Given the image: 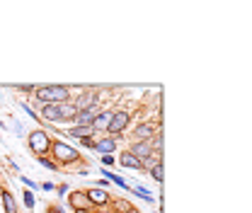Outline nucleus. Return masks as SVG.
Segmentation results:
<instances>
[{
    "label": "nucleus",
    "mask_w": 252,
    "mask_h": 213,
    "mask_svg": "<svg viewBox=\"0 0 252 213\" xmlns=\"http://www.w3.org/2000/svg\"><path fill=\"white\" fill-rule=\"evenodd\" d=\"M34 99L39 104H61L70 99V90L63 85H39L34 90Z\"/></svg>",
    "instance_id": "1"
},
{
    "label": "nucleus",
    "mask_w": 252,
    "mask_h": 213,
    "mask_svg": "<svg viewBox=\"0 0 252 213\" xmlns=\"http://www.w3.org/2000/svg\"><path fill=\"white\" fill-rule=\"evenodd\" d=\"M49 155H51V160L56 162V165H73V162H78V153H75V148H70L68 143L63 141H51V150H49Z\"/></svg>",
    "instance_id": "2"
},
{
    "label": "nucleus",
    "mask_w": 252,
    "mask_h": 213,
    "mask_svg": "<svg viewBox=\"0 0 252 213\" xmlns=\"http://www.w3.org/2000/svg\"><path fill=\"white\" fill-rule=\"evenodd\" d=\"M51 136L44 131V129H37V131H32L29 134V138H27V143H29V150L37 155V157H44L49 150H51Z\"/></svg>",
    "instance_id": "3"
},
{
    "label": "nucleus",
    "mask_w": 252,
    "mask_h": 213,
    "mask_svg": "<svg viewBox=\"0 0 252 213\" xmlns=\"http://www.w3.org/2000/svg\"><path fill=\"white\" fill-rule=\"evenodd\" d=\"M128 121H131V114H128V112H114L112 124H109V129H107V136H109V138L122 136L126 131V126H128Z\"/></svg>",
    "instance_id": "4"
},
{
    "label": "nucleus",
    "mask_w": 252,
    "mask_h": 213,
    "mask_svg": "<svg viewBox=\"0 0 252 213\" xmlns=\"http://www.w3.org/2000/svg\"><path fill=\"white\" fill-rule=\"evenodd\" d=\"M68 204L73 211H97L90 201H87V194L85 192H70L68 194Z\"/></svg>",
    "instance_id": "5"
},
{
    "label": "nucleus",
    "mask_w": 252,
    "mask_h": 213,
    "mask_svg": "<svg viewBox=\"0 0 252 213\" xmlns=\"http://www.w3.org/2000/svg\"><path fill=\"white\" fill-rule=\"evenodd\" d=\"M112 116H114V112H109V109L100 112V114L92 119V124H90L92 134H107V129H109V124H112Z\"/></svg>",
    "instance_id": "6"
},
{
    "label": "nucleus",
    "mask_w": 252,
    "mask_h": 213,
    "mask_svg": "<svg viewBox=\"0 0 252 213\" xmlns=\"http://www.w3.org/2000/svg\"><path fill=\"white\" fill-rule=\"evenodd\" d=\"M85 194H87V201H90L95 209H100V206H107V204L112 201L109 192H105V189H100V187H92V189H87Z\"/></svg>",
    "instance_id": "7"
},
{
    "label": "nucleus",
    "mask_w": 252,
    "mask_h": 213,
    "mask_svg": "<svg viewBox=\"0 0 252 213\" xmlns=\"http://www.w3.org/2000/svg\"><path fill=\"white\" fill-rule=\"evenodd\" d=\"M73 104H75V109H78V112H87L90 107H97V95L87 90V92L78 95V97L73 99Z\"/></svg>",
    "instance_id": "8"
},
{
    "label": "nucleus",
    "mask_w": 252,
    "mask_h": 213,
    "mask_svg": "<svg viewBox=\"0 0 252 213\" xmlns=\"http://www.w3.org/2000/svg\"><path fill=\"white\" fill-rule=\"evenodd\" d=\"M155 134H158V126L146 121V124H138V126L133 129V134H131V136H133V141H150Z\"/></svg>",
    "instance_id": "9"
},
{
    "label": "nucleus",
    "mask_w": 252,
    "mask_h": 213,
    "mask_svg": "<svg viewBox=\"0 0 252 213\" xmlns=\"http://www.w3.org/2000/svg\"><path fill=\"white\" fill-rule=\"evenodd\" d=\"M128 153H131L136 160H141V165H143V160L153 153V148H150V143L148 141H133L131 143V148H128Z\"/></svg>",
    "instance_id": "10"
},
{
    "label": "nucleus",
    "mask_w": 252,
    "mask_h": 213,
    "mask_svg": "<svg viewBox=\"0 0 252 213\" xmlns=\"http://www.w3.org/2000/svg\"><path fill=\"white\" fill-rule=\"evenodd\" d=\"M75 116H78V109H75L73 99H68V102H61V104H59V121H73Z\"/></svg>",
    "instance_id": "11"
},
{
    "label": "nucleus",
    "mask_w": 252,
    "mask_h": 213,
    "mask_svg": "<svg viewBox=\"0 0 252 213\" xmlns=\"http://www.w3.org/2000/svg\"><path fill=\"white\" fill-rule=\"evenodd\" d=\"M97 114H100V112H97V107H90L87 112H78V116H75L73 121H75V126H90V124H92V119H95Z\"/></svg>",
    "instance_id": "12"
},
{
    "label": "nucleus",
    "mask_w": 252,
    "mask_h": 213,
    "mask_svg": "<svg viewBox=\"0 0 252 213\" xmlns=\"http://www.w3.org/2000/svg\"><path fill=\"white\" fill-rule=\"evenodd\" d=\"M95 148H97L102 155H109V153H114V150H117V138H109V136H105V138L95 141Z\"/></svg>",
    "instance_id": "13"
},
{
    "label": "nucleus",
    "mask_w": 252,
    "mask_h": 213,
    "mask_svg": "<svg viewBox=\"0 0 252 213\" xmlns=\"http://www.w3.org/2000/svg\"><path fill=\"white\" fill-rule=\"evenodd\" d=\"M163 165V153L160 150H153L146 160H143V170L146 172H150V170H155V167H160Z\"/></svg>",
    "instance_id": "14"
},
{
    "label": "nucleus",
    "mask_w": 252,
    "mask_h": 213,
    "mask_svg": "<svg viewBox=\"0 0 252 213\" xmlns=\"http://www.w3.org/2000/svg\"><path fill=\"white\" fill-rule=\"evenodd\" d=\"M65 134H68V136H73V138H78V141H83V138H92V136H95L90 126H70Z\"/></svg>",
    "instance_id": "15"
},
{
    "label": "nucleus",
    "mask_w": 252,
    "mask_h": 213,
    "mask_svg": "<svg viewBox=\"0 0 252 213\" xmlns=\"http://www.w3.org/2000/svg\"><path fill=\"white\" fill-rule=\"evenodd\" d=\"M119 162L124 165V167H131V170H143V165H141V160H136L128 150H124V153H119Z\"/></svg>",
    "instance_id": "16"
},
{
    "label": "nucleus",
    "mask_w": 252,
    "mask_h": 213,
    "mask_svg": "<svg viewBox=\"0 0 252 213\" xmlns=\"http://www.w3.org/2000/svg\"><path fill=\"white\" fill-rule=\"evenodd\" d=\"M42 119L44 121H59V104H42Z\"/></svg>",
    "instance_id": "17"
},
{
    "label": "nucleus",
    "mask_w": 252,
    "mask_h": 213,
    "mask_svg": "<svg viewBox=\"0 0 252 213\" xmlns=\"http://www.w3.org/2000/svg\"><path fill=\"white\" fill-rule=\"evenodd\" d=\"M2 204H5V213H17V204L7 189H2Z\"/></svg>",
    "instance_id": "18"
},
{
    "label": "nucleus",
    "mask_w": 252,
    "mask_h": 213,
    "mask_svg": "<svg viewBox=\"0 0 252 213\" xmlns=\"http://www.w3.org/2000/svg\"><path fill=\"white\" fill-rule=\"evenodd\" d=\"M39 162H42V165H44L46 170H51V172H56V170H59V165H56V162H54L51 157H46V155H44V157H39Z\"/></svg>",
    "instance_id": "19"
},
{
    "label": "nucleus",
    "mask_w": 252,
    "mask_h": 213,
    "mask_svg": "<svg viewBox=\"0 0 252 213\" xmlns=\"http://www.w3.org/2000/svg\"><path fill=\"white\" fill-rule=\"evenodd\" d=\"M148 143H150V148H153V150H160V145H163V134H155Z\"/></svg>",
    "instance_id": "20"
},
{
    "label": "nucleus",
    "mask_w": 252,
    "mask_h": 213,
    "mask_svg": "<svg viewBox=\"0 0 252 213\" xmlns=\"http://www.w3.org/2000/svg\"><path fill=\"white\" fill-rule=\"evenodd\" d=\"M150 177H153L155 182H163V165L155 167V170H150Z\"/></svg>",
    "instance_id": "21"
},
{
    "label": "nucleus",
    "mask_w": 252,
    "mask_h": 213,
    "mask_svg": "<svg viewBox=\"0 0 252 213\" xmlns=\"http://www.w3.org/2000/svg\"><path fill=\"white\" fill-rule=\"evenodd\" d=\"M24 204H27L29 211H32V206H34V194H32V192H24Z\"/></svg>",
    "instance_id": "22"
},
{
    "label": "nucleus",
    "mask_w": 252,
    "mask_h": 213,
    "mask_svg": "<svg viewBox=\"0 0 252 213\" xmlns=\"http://www.w3.org/2000/svg\"><path fill=\"white\" fill-rule=\"evenodd\" d=\"M102 162H105V165H112L114 157H112V155H102Z\"/></svg>",
    "instance_id": "23"
},
{
    "label": "nucleus",
    "mask_w": 252,
    "mask_h": 213,
    "mask_svg": "<svg viewBox=\"0 0 252 213\" xmlns=\"http://www.w3.org/2000/svg\"><path fill=\"white\" fill-rule=\"evenodd\" d=\"M126 213H141V211H138V209H133V206H128V211Z\"/></svg>",
    "instance_id": "24"
},
{
    "label": "nucleus",
    "mask_w": 252,
    "mask_h": 213,
    "mask_svg": "<svg viewBox=\"0 0 252 213\" xmlns=\"http://www.w3.org/2000/svg\"><path fill=\"white\" fill-rule=\"evenodd\" d=\"M73 213H97V211H73Z\"/></svg>",
    "instance_id": "25"
},
{
    "label": "nucleus",
    "mask_w": 252,
    "mask_h": 213,
    "mask_svg": "<svg viewBox=\"0 0 252 213\" xmlns=\"http://www.w3.org/2000/svg\"><path fill=\"white\" fill-rule=\"evenodd\" d=\"M49 213H59V209H51V211H49Z\"/></svg>",
    "instance_id": "26"
}]
</instances>
